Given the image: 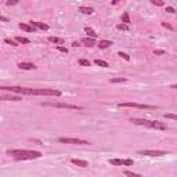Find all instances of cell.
<instances>
[{
  "mask_svg": "<svg viewBox=\"0 0 177 177\" xmlns=\"http://www.w3.org/2000/svg\"><path fill=\"white\" fill-rule=\"evenodd\" d=\"M165 118L166 119H172V120H177V115H175V114H166Z\"/></svg>",
  "mask_w": 177,
  "mask_h": 177,
  "instance_id": "cell-29",
  "label": "cell"
},
{
  "mask_svg": "<svg viewBox=\"0 0 177 177\" xmlns=\"http://www.w3.org/2000/svg\"><path fill=\"white\" fill-rule=\"evenodd\" d=\"M0 90L10 91L22 96H50V97H60L62 93L56 89H31V87H20V86H0Z\"/></svg>",
  "mask_w": 177,
  "mask_h": 177,
  "instance_id": "cell-1",
  "label": "cell"
},
{
  "mask_svg": "<svg viewBox=\"0 0 177 177\" xmlns=\"http://www.w3.org/2000/svg\"><path fill=\"white\" fill-rule=\"evenodd\" d=\"M130 122H133L137 126H144L148 129H155V130H167L166 123L158 120H148V119H131Z\"/></svg>",
  "mask_w": 177,
  "mask_h": 177,
  "instance_id": "cell-3",
  "label": "cell"
},
{
  "mask_svg": "<svg viewBox=\"0 0 177 177\" xmlns=\"http://www.w3.org/2000/svg\"><path fill=\"white\" fill-rule=\"evenodd\" d=\"M7 155L12 156L15 160H31L37 159L42 156L40 151H32V150H7Z\"/></svg>",
  "mask_w": 177,
  "mask_h": 177,
  "instance_id": "cell-2",
  "label": "cell"
},
{
  "mask_svg": "<svg viewBox=\"0 0 177 177\" xmlns=\"http://www.w3.org/2000/svg\"><path fill=\"white\" fill-rule=\"evenodd\" d=\"M85 32H86V33H87V35H89V37H93V39H96V37H97V36H98V35H97V33H96V32H94V31H93V29H91V28H89V27H87V28H86V29H85Z\"/></svg>",
  "mask_w": 177,
  "mask_h": 177,
  "instance_id": "cell-20",
  "label": "cell"
},
{
  "mask_svg": "<svg viewBox=\"0 0 177 177\" xmlns=\"http://www.w3.org/2000/svg\"><path fill=\"white\" fill-rule=\"evenodd\" d=\"M97 46L100 49H108V47L112 46V42L111 40H100L97 43Z\"/></svg>",
  "mask_w": 177,
  "mask_h": 177,
  "instance_id": "cell-15",
  "label": "cell"
},
{
  "mask_svg": "<svg viewBox=\"0 0 177 177\" xmlns=\"http://www.w3.org/2000/svg\"><path fill=\"white\" fill-rule=\"evenodd\" d=\"M80 42H82L85 46H87V47H93V46H96V44H97L93 37H83V39L80 40Z\"/></svg>",
  "mask_w": 177,
  "mask_h": 177,
  "instance_id": "cell-12",
  "label": "cell"
},
{
  "mask_svg": "<svg viewBox=\"0 0 177 177\" xmlns=\"http://www.w3.org/2000/svg\"><path fill=\"white\" fill-rule=\"evenodd\" d=\"M57 50L61 51V53H68V49H65V47H62V46H60V44H57Z\"/></svg>",
  "mask_w": 177,
  "mask_h": 177,
  "instance_id": "cell-30",
  "label": "cell"
},
{
  "mask_svg": "<svg viewBox=\"0 0 177 177\" xmlns=\"http://www.w3.org/2000/svg\"><path fill=\"white\" fill-rule=\"evenodd\" d=\"M109 82L111 83H123V82H127V78H112Z\"/></svg>",
  "mask_w": 177,
  "mask_h": 177,
  "instance_id": "cell-22",
  "label": "cell"
},
{
  "mask_svg": "<svg viewBox=\"0 0 177 177\" xmlns=\"http://www.w3.org/2000/svg\"><path fill=\"white\" fill-rule=\"evenodd\" d=\"M162 27L163 28H166V29H170V31H175V28L172 27L170 24H166V22H162Z\"/></svg>",
  "mask_w": 177,
  "mask_h": 177,
  "instance_id": "cell-31",
  "label": "cell"
},
{
  "mask_svg": "<svg viewBox=\"0 0 177 177\" xmlns=\"http://www.w3.org/2000/svg\"><path fill=\"white\" fill-rule=\"evenodd\" d=\"M118 56H120L122 58L126 60V61H130V56H129V54H126V53H123V51H119Z\"/></svg>",
  "mask_w": 177,
  "mask_h": 177,
  "instance_id": "cell-26",
  "label": "cell"
},
{
  "mask_svg": "<svg viewBox=\"0 0 177 177\" xmlns=\"http://www.w3.org/2000/svg\"><path fill=\"white\" fill-rule=\"evenodd\" d=\"M0 21H3V22H8V18H7V17H3V15H0Z\"/></svg>",
  "mask_w": 177,
  "mask_h": 177,
  "instance_id": "cell-35",
  "label": "cell"
},
{
  "mask_svg": "<svg viewBox=\"0 0 177 177\" xmlns=\"http://www.w3.org/2000/svg\"><path fill=\"white\" fill-rule=\"evenodd\" d=\"M140 155H145V156H163L167 155V151H159V150H141L138 151Z\"/></svg>",
  "mask_w": 177,
  "mask_h": 177,
  "instance_id": "cell-7",
  "label": "cell"
},
{
  "mask_svg": "<svg viewBox=\"0 0 177 177\" xmlns=\"http://www.w3.org/2000/svg\"><path fill=\"white\" fill-rule=\"evenodd\" d=\"M122 22L123 24H130V15H129V12H123V15H122Z\"/></svg>",
  "mask_w": 177,
  "mask_h": 177,
  "instance_id": "cell-21",
  "label": "cell"
},
{
  "mask_svg": "<svg viewBox=\"0 0 177 177\" xmlns=\"http://www.w3.org/2000/svg\"><path fill=\"white\" fill-rule=\"evenodd\" d=\"M94 64L96 65H98V66H101V68H108V62L107 61H104V60H96L94 61Z\"/></svg>",
  "mask_w": 177,
  "mask_h": 177,
  "instance_id": "cell-19",
  "label": "cell"
},
{
  "mask_svg": "<svg viewBox=\"0 0 177 177\" xmlns=\"http://www.w3.org/2000/svg\"><path fill=\"white\" fill-rule=\"evenodd\" d=\"M0 100H4V101H21V97L20 96H0Z\"/></svg>",
  "mask_w": 177,
  "mask_h": 177,
  "instance_id": "cell-11",
  "label": "cell"
},
{
  "mask_svg": "<svg viewBox=\"0 0 177 177\" xmlns=\"http://www.w3.org/2000/svg\"><path fill=\"white\" fill-rule=\"evenodd\" d=\"M15 42L17 43H21V44H29L31 40L27 39V37H22V36H15Z\"/></svg>",
  "mask_w": 177,
  "mask_h": 177,
  "instance_id": "cell-18",
  "label": "cell"
},
{
  "mask_svg": "<svg viewBox=\"0 0 177 177\" xmlns=\"http://www.w3.org/2000/svg\"><path fill=\"white\" fill-rule=\"evenodd\" d=\"M151 3H152V4H155V6H158V7H162V6L165 4V2H163V0H151Z\"/></svg>",
  "mask_w": 177,
  "mask_h": 177,
  "instance_id": "cell-25",
  "label": "cell"
},
{
  "mask_svg": "<svg viewBox=\"0 0 177 177\" xmlns=\"http://www.w3.org/2000/svg\"><path fill=\"white\" fill-rule=\"evenodd\" d=\"M119 108H138V109H155V105L148 104H138V102H119Z\"/></svg>",
  "mask_w": 177,
  "mask_h": 177,
  "instance_id": "cell-5",
  "label": "cell"
},
{
  "mask_svg": "<svg viewBox=\"0 0 177 177\" xmlns=\"http://www.w3.org/2000/svg\"><path fill=\"white\" fill-rule=\"evenodd\" d=\"M120 2H122V0H114V2H112V4H114V6H115V4H119Z\"/></svg>",
  "mask_w": 177,
  "mask_h": 177,
  "instance_id": "cell-37",
  "label": "cell"
},
{
  "mask_svg": "<svg viewBox=\"0 0 177 177\" xmlns=\"http://www.w3.org/2000/svg\"><path fill=\"white\" fill-rule=\"evenodd\" d=\"M18 3H20L18 0H8L6 4H7V6H15V4H18Z\"/></svg>",
  "mask_w": 177,
  "mask_h": 177,
  "instance_id": "cell-32",
  "label": "cell"
},
{
  "mask_svg": "<svg viewBox=\"0 0 177 177\" xmlns=\"http://www.w3.org/2000/svg\"><path fill=\"white\" fill-rule=\"evenodd\" d=\"M72 46H73V47H79V46H80V43H79V42H73Z\"/></svg>",
  "mask_w": 177,
  "mask_h": 177,
  "instance_id": "cell-36",
  "label": "cell"
},
{
  "mask_svg": "<svg viewBox=\"0 0 177 177\" xmlns=\"http://www.w3.org/2000/svg\"><path fill=\"white\" fill-rule=\"evenodd\" d=\"M50 42V43H54V44H62L64 40L61 39V37H57V36H49V39H47Z\"/></svg>",
  "mask_w": 177,
  "mask_h": 177,
  "instance_id": "cell-17",
  "label": "cell"
},
{
  "mask_svg": "<svg viewBox=\"0 0 177 177\" xmlns=\"http://www.w3.org/2000/svg\"><path fill=\"white\" fill-rule=\"evenodd\" d=\"M154 53H155L156 56H163V54H165V51H163V50H155Z\"/></svg>",
  "mask_w": 177,
  "mask_h": 177,
  "instance_id": "cell-34",
  "label": "cell"
},
{
  "mask_svg": "<svg viewBox=\"0 0 177 177\" xmlns=\"http://www.w3.org/2000/svg\"><path fill=\"white\" fill-rule=\"evenodd\" d=\"M166 11H167V12H170V14H175V12H176L175 8L170 7V6H167V7H166Z\"/></svg>",
  "mask_w": 177,
  "mask_h": 177,
  "instance_id": "cell-33",
  "label": "cell"
},
{
  "mask_svg": "<svg viewBox=\"0 0 177 177\" xmlns=\"http://www.w3.org/2000/svg\"><path fill=\"white\" fill-rule=\"evenodd\" d=\"M4 43H7V44H10V46H18V43L15 40H11V39H4Z\"/></svg>",
  "mask_w": 177,
  "mask_h": 177,
  "instance_id": "cell-28",
  "label": "cell"
},
{
  "mask_svg": "<svg viewBox=\"0 0 177 177\" xmlns=\"http://www.w3.org/2000/svg\"><path fill=\"white\" fill-rule=\"evenodd\" d=\"M18 68L24 71H31V69H36V65L32 62H20L18 64Z\"/></svg>",
  "mask_w": 177,
  "mask_h": 177,
  "instance_id": "cell-10",
  "label": "cell"
},
{
  "mask_svg": "<svg viewBox=\"0 0 177 177\" xmlns=\"http://www.w3.org/2000/svg\"><path fill=\"white\" fill-rule=\"evenodd\" d=\"M58 143L62 144H73V145H90L91 143L86 140H82V138H71V137H60Z\"/></svg>",
  "mask_w": 177,
  "mask_h": 177,
  "instance_id": "cell-6",
  "label": "cell"
},
{
  "mask_svg": "<svg viewBox=\"0 0 177 177\" xmlns=\"http://www.w3.org/2000/svg\"><path fill=\"white\" fill-rule=\"evenodd\" d=\"M18 27H20L22 31H25V32H29V33H32V32H33V33H35V31H36V28H35V27H32L31 24H29V25H28V24H20V25H18Z\"/></svg>",
  "mask_w": 177,
  "mask_h": 177,
  "instance_id": "cell-13",
  "label": "cell"
},
{
  "mask_svg": "<svg viewBox=\"0 0 177 177\" xmlns=\"http://www.w3.org/2000/svg\"><path fill=\"white\" fill-rule=\"evenodd\" d=\"M116 29H119V31H129V29H130V27H129L127 24H119V25H116Z\"/></svg>",
  "mask_w": 177,
  "mask_h": 177,
  "instance_id": "cell-23",
  "label": "cell"
},
{
  "mask_svg": "<svg viewBox=\"0 0 177 177\" xmlns=\"http://www.w3.org/2000/svg\"><path fill=\"white\" fill-rule=\"evenodd\" d=\"M29 24L32 25V27H35V28H39V29L42 31H49L50 29V27L47 24H43V22H37V21H29Z\"/></svg>",
  "mask_w": 177,
  "mask_h": 177,
  "instance_id": "cell-9",
  "label": "cell"
},
{
  "mask_svg": "<svg viewBox=\"0 0 177 177\" xmlns=\"http://www.w3.org/2000/svg\"><path fill=\"white\" fill-rule=\"evenodd\" d=\"M79 64H80V65H83V66H90V65H91V64H90V61L89 60H85V58L79 60Z\"/></svg>",
  "mask_w": 177,
  "mask_h": 177,
  "instance_id": "cell-27",
  "label": "cell"
},
{
  "mask_svg": "<svg viewBox=\"0 0 177 177\" xmlns=\"http://www.w3.org/2000/svg\"><path fill=\"white\" fill-rule=\"evenodd\" d=\"M71 162H72L73 165L80 166V167H87V166H89L87 160H83V159H72V160H71Z\"/></svg>",
  "mask_w": 177,
  "mask_h": 177,
  "instance_id": "cell-14",
  "label": "cell"
},
{
  "mask_svg": "<svg viewBox=\"0 0 177 177\" xmlns=\"http://www.w3.org/2000/svg\"><path fill=\"white\" fill-rule=\"evenodd\" d=\"M42 107L50 108H64V109H73V111H82V107L75 104H65V102H42Z\"/></svg>",
  "mask_w": 177,
  "mask_h": 177,
  "instance_id": "cell-4",
  "label": "cell"
},
{
  "mask_svg": "<svg viewBox=\"0 0 177 177\" xmlns=\"http://www.w3.org/2000/svg\"><path fill=\"white\" fill-rule=\"evenodd\" d=\"M125 176H133V177H140V175L138 173H134V172H130V170H125L123 172Z\"/></svg>",
  "mask_w": 177,
  "mask_h": 177,
  "instance_id": "cell-24",
  "label": "cell"
},
{
  "mask_svg": "<svg viewBox=\"0 0 177 177\" xmlns=\"http://www.w3.org/2000/svg\"><path fill=\"white\" fill-rule=\"evenodd\" d=\"M79 11L82 14H87V15H91L94 12V8L93 7H79Z\"/></svg>",
  "mask_w": 177,
  "mask_h": 177,
  "instance_id": "cell-16",
  "label": "cell"
},
{
  "mask_svg": "<svg viewBox=\"0 0 177 177\" xmlns=\"http://www.w3.org/2000/svg\"><path fill=\"white\" fill-rule=\"evenodd\" d=\"M109 165L112 166H133V159H109Z\"/></svg>",
  "mask_w": 177,
  "mask_h": 177,
  "instance_id": "cell-8",
  "label": "cell"
}]
</instances>
